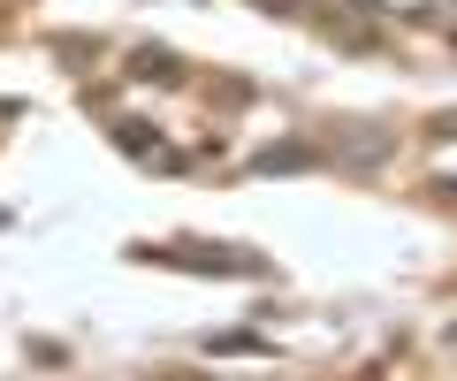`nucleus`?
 Segmentation results:
<instances>
[{"label": "nucleus", "mask_w": 457, "mask_h": 381, "mask_svg": "<svg viewBox=\"0 0 457 381\" xmlns=\"http://www.w3.org/2000/svg\"><path fill=\"white\" fill-rule=\"evenodd\" d=\"M297 161H305V145H275V153H260V161H252V168H267V176H290Z\"/></svg>", "instance_id": "1"}, {"label": "nucleus", "mask_w": 457, "mask_h": 381, "mask_svg": "<svg viewBox=\"0 0 457 381\" xmlns=\"http://www.w3.org/2000/svg\"><path fill=\"white\" fill-rule=\"evenodd\" d=\"M114 137H122V145H130V153H161V137H153L145 122H122V130H114Z\"/></svg>", "instance_id": "2"}, {"label": "nucleus", "mask_w": 457, "mask_h": 381, "mask_svg": "<svg viewBox=\"0 0 457 381\" xmlns=\"http://www.w3.org/2000/svg\"><path fill=\"white\" fill-rule=\"evenodd\" d=\"M206 351H221V359H245V351H267V344H252V335H213Z\"/></svg>", "instance_id": "3"}, {"label": "nucleus", "mask_w": 457, "mask_h": 381, "mask_svg": "<svg viewBox=\"0 0 457 381\" xmlns=\"http://www.w3.org/2000/svg\"><path fill=\"white\" fill-rule=\"evenodd\" d=\"M260 8H297V0H260Z\"/></svg>", "instance_id": "4"}]
</instances>
